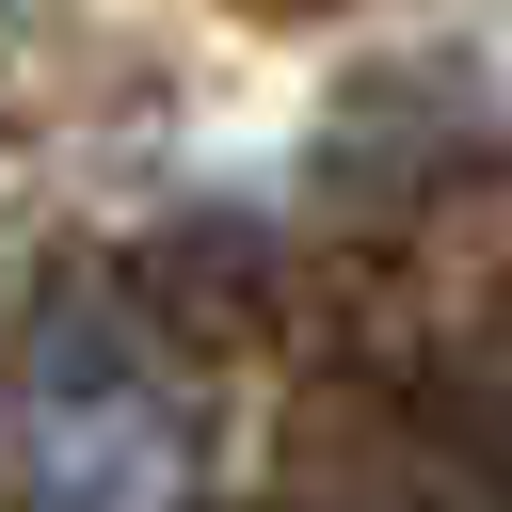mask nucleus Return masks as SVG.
Returning a JSON list of instances; mask_svg holds the SVG:
<instances>
[{"label":"nucleus","instance_id":"f257e3e1","mask_svg":"<svg viewBox=\"0 0 512 512\" xmlns=\"http://www.w3.org/2000/svg\"><path fill=\"white\" fill-rule=\"evenodd\" d=\"M16 480L32 512H160L192 480V400L112 304H48L16 368Z\"/></svg>","mask_w":512,"mask_h":512}]
</instances>
